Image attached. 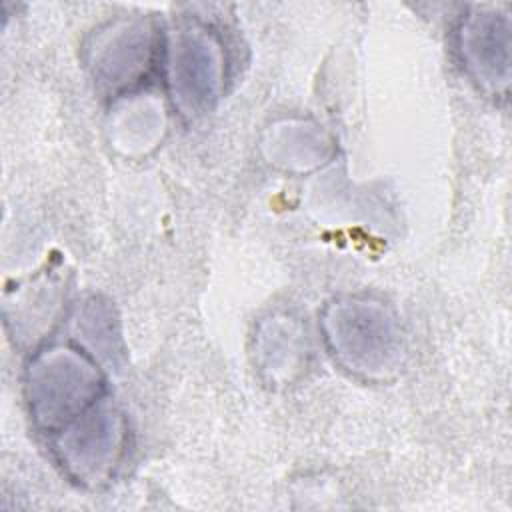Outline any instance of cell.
I'll use <instances>...</instances> for the list:
<instances>
[{
	"instance_id": "obj_4",
	"label": "cell",
	"mask_w": 512,
	"mask_h": 512,
	"mask_svg": "<svg viewBox=\"0 0 512 512\" xmlns=\"http://www.w3.org/2000/svg\"><path fill=\"white\" fill-rule=\"evenodd\" d=\"M510 46V16L504 6H472L460 20V62L488 96H502L508 90Z\"/></svg>"
},
{
	"instance_id": "obj_5",
	"label": "cell",
	"mask_w": 512,
	"mask_h": 512,
	"mask_svg": "<svg viewBox=\"0 0 512 512\" xmlns=\"http://www.w3.org/2000/svg\"><path fill=\"white\" fill-rule=\"evenodd\" d=\"M170 86L182 114L198 116L212 108L222 84L218 44L200 28L180 30L170 46Z\"/></svg>"
},
{
	"instance_id": "obj_6",
	"label": "cell",
	"mask_w": 512,
	"mask_h": 512,
	"mask_svg": "<svg viewBox=\"0 0 512 512\" xmlns=\"http://www.w3.org/2000/svg\"><path fill=\"white\" fill-rule=\"evenodd\" d=\"M114 34L104 36L94 50L96 76L108 86L136 80L150 62L152 42L148 30L138 22L120 24Z\"/></svg>"
},
{
	"instance_id": "obj_3",
	"label": "cell",
	"mask_w": 512,
	"mask_h": 512,
	"mask_svg": "<svg viewBox=\"0 0 512 512\" xmlns=\"http://www.w3.org/2000/svg\"><path fill=\"white\" fill-rule=\"evenodd\" d=\"M122 442V418L104 400L52 434L58 462L76 482L88 486H98L114 472Z\"/></svg>"
},
{
	"instance_id": "obj_2",
	"label": "cell",
	"mask_w": 512,
	"mask_h": 512,
	"mask_svg": "<svg viewBox=\"0 0 512 512\" xmlns=\"http://www.w3.org/2000/svg\"><path fill=\"white\" fill-rule=\"evenodd\" d=\"M326 344L340 366L368 380L386 378L400 366L402 336L396 318L378 302L346 298L322 314Z\"/></svg>"
},
{
	"instance_id": "obj_1",
	"label": "cell",
	"mask_w": 512,
	"mask_h": 512,
	"mask_svg": "<svg viewBox=\"0 0 512 512\" xmlns=\"http://www.w3.org/2000/svg\"><path fill=\"white\" fill-rule=\"evenodd\" d=\"M26 400L34 424L52 436L104 400V378L82 352L46 348L28 362Z\"/></svg>"
}]
</instances>
